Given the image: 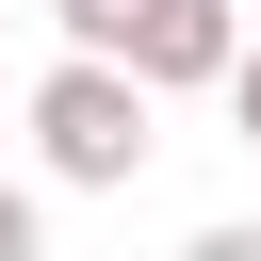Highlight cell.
I'll use <instances>...</instances> for the list:
<instances>
[{"mask_svg": "<svg viewBox=\"0 0 261 261\" xmlns=\"http://www.w3.org/2000/svg\"><path fill=\"white\" fill-rule=\"evenodd\" d=\"M147 114H163V98H147L130 65H82V49H65V65L33 82V163L82 179V196H114V179H147Z\"/></svg>", "mask_w": 261, "mask_h": 261, "instance_id": "6da1fadb", "label": "cell"}, {"mask_svg": "<svg viewBox=\"0 0 261 261\" xmlns=\"http://www.w3.org/2000/svg\"><path fill=\"white\" fill-rule=\"evenodd\" d=\"M228 65H245V16H228V0H163V16L130 33V82H147V98H196V82L228 98Z\"/></svg>", "mask_w": 261, "mask_h": 261, "instance_id": "7a4b0ae2", "label": "cell"}, {"mask_svg": "<svg viewBox=\"0 0 261 261\" xmlns=\"http://www.w3.org/2000/svg\"><path fill=\"white\" fill-rule=\"evenodd\" d=\"M49 16H65V49H82V65H130V33H147L163 0H49Z\"/></svg>", "mask_w": 261, "mask_h": 261, "instance_id": "3957f363", "label": "cell"}, {"mask_svg": "<svg viewBox=\"0 0 261 261\" xmlns=\"http://www.w3.org/2000/svg\"><path fill=\"white\" fill-rule=\"evenodd\" d=\"M0 261H49V212H33L16 179H0Z\"/></svg>", "mask_w": 261, "mask_h": 261, "instance_id": "277c9868", "label": "cell"}, {"mask_svg": "<svg viewBox=\"0 0 261 261\" xmlns=\"http://www.w3.org/2000/svg\"><path fill=\"white\" fill-rule=\"evenodd\" d=\"M228 130H245V147H261V49H245V65H228Z\"/></svg>", "mask_w": 261, "mask_h": 261, "instance_id": "5b68a950", "label": "cell"}, {"mask_svg": "<svg viewBox=\"0 0 261 261\" xmlns=\"http://www.w3.org/2000/svg\"><path fill=\"white\" fill-rule=\"evenodd\" d=\"M179 261H261V228H196V245H179Z\"/></svg>", "mask_w": 261, "mask_h": 261, "instance_id": "8992f818", "label": "cell"}]
</instances>
